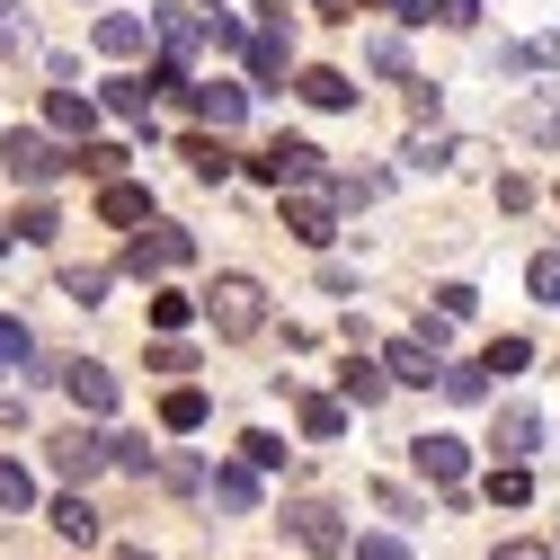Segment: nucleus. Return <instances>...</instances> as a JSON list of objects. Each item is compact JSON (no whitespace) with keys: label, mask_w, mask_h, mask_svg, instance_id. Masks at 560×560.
<instances>
[{"label":"nucleus","mask_w":560,"mask_h":560,"mask_svg":"<svg viewBox=\"0 0 560 560\" xmlns=\"http://www.w3.org/2000/svg\"><path fill=\"white\" fill-rule=\"evenodd\" d=\"M205 320H214V338H232V347L258 338V329H267V285H258V276H241V267L214 276V294H205Z\"/></svg>","instance_id":"nucleus-1"},{"label":"nucleus","mask_w":560,"mask_h":560,"mask_svg":"<svg viewBox=\"0 0 560 560\" xmlns=\"http://www.w3.org/2000/svg\"><path fill=\"white\" fill-rule=\"evenodd\" d=\"M276 205H285V232H294L303 249H329V232H338V187H329V178L276 187Z\"/></svg>","instance_id":"nucleus-2"},{"label":"nucleus","mask_w":560,"mask_h":560,"mask_svg":"<svg viewBox=\"0 0 560 560\" xmlns=\"http://www.w3.org/2000/svg\"><path fill=\"white\" fill-rule=\"evenodd\" d=\"M0 170H10L19 187H54L62 170H72V152H62L54 133H36V125H19V133H0Z\"/></svg>","instance_id":"nucleus-3"},{"label":"nucleus","mask_w":560,"mask_h":560,"mask_svg":"<svg viewBox=\"0 0 560 560\" xmlns=\"http://www.w3.org/2000/svg\"><path fill=\"white\" fill-rule=\"evenodd\" d=\"M152 45H161L170 72H196V54L214 45V19H205V10H161L152 19Z\"/></svg>","instance_id":"nucleus-4"},{"label":"nucleus","mask_w":560,"mask_h":560,"mask_svg":"<svg viewBox=\"0 0 560 560\" xmlns=\"http://www.w3.org/2000/svg\"><path fill=\"white\" fill-rule=\"evenodd\" d=\"M187 258H196V241H187L178 223H152V232L125 241V276H178Z\"/></svg>","instance_id":"nucleus-5"},{"label":"nucleus","mask_w":560,"mask_h":560,"mask_svg":"<svg viewBox=\"0 0 560 560\" xmlns=\"http://www.w3.org/2000/svg\"><path fill=\"white\" fill-rule=\"evenodd\" d=\"M249 178H267V187H294V178H320V152L303 143V133H276V143L249 161Z\"/></svg>","instance_id":"nucleus-6"},{"label":"nucleus","mask_w":560,"mask_h":560,"mask_svg":"<svg viewBox=\"0 0 560 560\" xmlns=\"http://www.w3.org/2000/svg\"><path fill=\"white\" fill-rule=\"evenodd\" d=\"M187 116L214 125V133H232V125L249 116V90H241V81H187Z\"/></svg>","instance_id":"nucleus-7"},{"label":"nucleus","mask_w":560,"mask_h":560,"mask_svg":"<svg viewBox=\"0 0 560 560\" xmlns=\"http://www.w3.org/2000/svg\"><path fill=\"white\" fill-rule=\"evenodd\" d=\"M285 525H294V542L312 551V560H329V551H347L357 534L338 525V508H320V499H303V508H285Z\"/></svg>","instance_id":"nucleus-8"},{"label":"nucleus","mask_w":560,"mask_h":560,"mask_svg":"<svg viewBox=\"0 0 560 560\" xmlns=\"http://www.w3.org/2000/svg\"><path fill=\"white\" fill-rule=\"evenodd\" d=\"M489 445H499V463H534V454H542V409L508 400V409H499V428H489Z\"/></svg>","instance_id":"nucleus-9"},{"label":"nucleus","mask_w":560,"mask_h":560,"mask_svg":"<svg viewBox=\"0 0 560 560\" xmlns=\"http://www.w3.org/2000/svg\"><path fill=\"white\" fill-rule=\"evenodd\" d=\"M45 463H54L62 480H72V489H81L90 471H107V436H90V428H62V436L45 445Z\"/></svg>","instance_id":"nucleus-10"},{"label":"nucleus","mask_w":560,"mask_h":560,"mask_svg":"<svg viewBox=\"0 0 560 560\" xmlns=\"http://www.w3.org/2000/svg\"><path fill=\"white\" fill-rule=\"evenodd\" d=\"M418 471H428L445 499H463V480H471V445H463V436H418Z\"/></svg>","instance_id":"nucleus-11"},{"label":"nucleus","mask_w":560,"mask_h":560,"mask_svg":"<svg viewBox=\"0 0 560 560\" xmlns=\"http://www.w3.org/2000/svg\"><path fill=\"white\" fill-rule=\"evenodd\" d=\"M383 374H392V383H418V392H428V383L445 374V347H428V338H392V347H383Z\"/></svg>","instance_id":"nucleus-12"},{"label":"nucleus","mask_w":560,"mask_h":560,"mask_svg":"<svg viewBox=\"0 0 560 560\" xmlns=\"http://www.w3.org/2000/svg\"><path fill=\"white\" fill-rule=\"evenodd\" d=\"M62 392H72L90 418H107V409H116V374H107L98 357H72V365H62Z\"/></svg>","instance_id":"nucleus-13"},{"label":"nucleus","mask_w":560,"mask_h":560,"mask_svg":"<svg viewBox=\"0 0 560 560\" xmlns=\"http://www.w3.org/2000/svg\"><path fill=\"white\" fill-rule=\"evenodd\" d=\"M45 525H54L62 542H72V551H90V542H98V508L81 499V489H62V499L45 508Z\"/></svg>","instance_id":"nucleus-14"},{"label":"nucleus","mask_w":560,"mask_h":560,"mask_svg":"<svg viewBox=\"0 0 560 560\" xmlns=\"http://www.w3.org/2000/svg\"><path fill=\"white\" fill-rule=\"evenodd\" d=\"M241 54H249V81H258V90H267V81H285V62H294L285 27H258V36H241Z\"/></svg>","instance_id":"nucleus-15"},{"label":"nucleus","mask_w":560,"mask_h":560,"mask_svg":"<svg viewBox=\"0 0 560 560\" xmlns=\"http://www.w3.org/2000/svg\"><path fill=\"white\" fill-rule=\"evenodd\" d=\"M383 392H392V374H383L374 357H347V365H338V400H347V409H374Z\"/></svg>","instance_id":"nucleus-16"},{"label":"nucleus","mask_w":560,"mask_h":560,"mask_svg":"<svg viewBox=\"0 0 560 560\" xmlns=\"http://www.w3.org/2000/svg\"><path fill=\"white\" fill-rule=\"evenodd\" d=\"M98 214H107V223H152V187H133V178H98Z\"/></svg>","instance_id":"nucleus-17"},{"label":"nucleus","mask_w":560,"mask_h":560,"mask_svg":"<svg viewBox=\"0 0 560 560\" xmlns=\"http://www.w3.org/2000/svg\"><path fill=\"white\" fill-rule=\"evenodd\" d=\"M303 98H312L320 116H347V107H357V81L329 72V62H312V72H303Z\"/></svg>","instance_id":"nucleus-18"},{"label":"nucleus","mask_w":560,"mask_h":560,"mask_svg":"<svg viewBox=\"0 0 560 560\" xmlns=\"http://www.w3.org/2000/svg\"><path fill=\"white\" fill-rule=\"evenodd\" d=\"M45 125H54V133H72V143H81V133L98 125V98H81V90H54V98H45Z\"/></svg>","instance_id":"nucleus-19"},{"label":"nucleus","mask_w":560,"mask_h":560,"mask_svg":"<svg viewBox=\"0 0 560 560\" xmlns=\"http://www.w3.org/2000/svg\"><path fill=\"white\" fill-rule=\"evenodd\" d=\"M294 418H303V436H312V445L347 436V400H329V392H303V409H294Z\"/></svg>","instance_id":"nucleus-20"},{"label":"nucleus","mask_w":560,"mask_h":560,"mask_svg":"<svg viewBox=\"0 0 560 560\" xmlns=\"http://www.w3.org/2000/svg\"><path fill=\"white\" fill-rule=\"evenodd\" d=\"M98 54H116V62L152 54V19H98Z\"/></svg>","instance_id":"nucleus-21"},{"label":"nucleus","mask_w":560,"mask_h":560,"mask_svg":"<svg viewBox=\"0 0 560 560\" xmlns=\"http://www.w3.org/2000/svg\"><path fill=\"white\" fill-rule=\"evenodd\" d=\"M205 489H214V499H223L232 516H249V508H258V471H249V463H223V471L205 480Z\"/></svg>","instance_id":"nucleus-22"},{"label":"nucleus","mask_w":560,"mask_h":560,"mask_svg":"<svg viewBox=\"0 0 560 560\" xmlns=\"http://www.w3.org/2000/svg\"><path fill=\"white\" fill-rule=\"evenodd\" d=\"M161 428H170V436H196V428H205V392H196V383H178V392L161 400Z\"/></svg>","instance_id":"nucleus-23"},{"label":"nucleus","mask_w":560,"mask_h":560,"mask_svg":"<svg viewBox=\"0 0 560 560\" xmlns=\"http://www.w3.org/2000/svg\"><path fill=\"white\" fill-rule=\"evenodd\" d=\"M489 499H499V508H525V499H534V471H525V463H499V471H489Z\"/></svg>","instance_id":"nucleus-24"},{"label":"nucleus","mask_w":560,"mask_h":560,"mask_svg":"<svg viewBox=\"0 0 560 560\" xmlns=\"http://www.w3.org/2000/svg\"><path fill=\"white\" fill-rule=\"evenodd\" d=\"M187 320H196V303H187L178 285H161V294H152V329H161V338H178Z\"/></svg>","instance_id":"nucleus-25"},{"label":"nucleus","mask_w":560,"mask_h":560,"mask_svg":"<svg viewBox=\"0 0 560 560\" xmlns=\"http://www.w3.org/2000/svg\"><path fill=\"white\" fill-rule=\"evenodd\" d=\"M525 365H534L525 338H489V357H480V374H525Z\"/></svg>","instance_id":"nucleus-26"},{"label":"nucleus","mask_w":560,"mask_h":560,"mask_svg":"<svg viewBox=\"0 0 560 560\" xmlns=\"http://www.w3.org/2000/svg\"><path fill=\"white\" fill-rule=\"evenodd\" d=\"M0 508H10V516H27V508H36V480H27V463H0Z\"/></svg>","instance_id":"nucleus-27"},{"label":"nucleus","mask_w":560,"mask_h":560,"mask_svg":"<svg viewBox=\"0 0 560 560\" xmlns=\"http://www.w3.org/2000/svg\"><path fill=\"white\" fill-rule=\"evenodd\" d=\"M436 392H445V400H463V409H471V400H489L480 365H445V374H436Z\"/></svg>","instance_id":"nucleus-28"},{"label":"nucleus","mask_w":560,"mask_h":560,"mask_svg":"<svg viewBox=\"0 0 560 560\" xmlns=\"http://www.w3.org/2000/svg\"><path fill=\"white\" fill-rule=\"evenodd\" d=\"M525 285H534V303H551V312H560V249H542V258L525 267Z\"/></svg>","instance_id":"nucleus-29"},{"label":"nucleus","mask_w":560,"mask_h":560,"mask_svg":"<svg viewBox=\"0 0 560 560\" xmlns=\"http://www.w3.org/2000/svg\"><path fill=\"white\" fill-rule=\"evenodd\" d=\"M241 463H249V471H276V463H285V436H267V428H249V436H241Z\"/></svg>","instance_id":"nucleus-30"},{"label":"nucleus","mask_w":560,"mask_h":560,"mask_svg":"<svg viewBox=\"0 0 560 560\" xmlns=\"http://www.w3.org/2000/svg\"><path fill=\"white\" fill-rule=\"evenodd\" d=\"M72 170H81V178H116V170H125V152H116V143H81V152H72Z\"/></svg>","instance_id":"nucleus-31"},{"label":"nucleus","mask_w":560,"mask_h":560,"mask_svg":"<svg viewBox=\"0 0 560 560\" xmlns=\"http://www.w3.org/2000/svg\"><path fill=\"white\" fill-rule=\"evenodd\" d=\"M187 170H196V178H223V170H232V152L214 143V133H196V143H187Z\"/></svg>","instance_id":"nucleus-32"},{"label":"nucleus","mask_w":560,"mask_h":560,"mask_svg":"<svg viewBox=\"0 0 560 560\" xmlns=\"http://www.w3.org/2000/svg\"><path fill=\"white\" fill-rule=\"evenodd\" d=\"M0 54H27V10L19 0H0Z\"/></svg>","instance_id":"nucleus-33"},{"label":"nucleus","mask_w":560,"mask_h":560,"mask_svg":"<svg viewBox=\"0 0 560 560\" xmlns=\"http://www.w3.org/2000/svg\"><path fill=\"white\" fill-rule=\"evenodd\" d=\"M445 161H454L445 133H418V143H409V170H445Z\"/></svg>","instance_id":"nucleus-34"},{"label":"nucleus","mask_w":560,"mask_h":560,"mask_svg":"<svg viewBox=\"0 0 560 560\" xmlns=\"http://www.w3.org/2000/svg\"><path fill=\"white\" fill-rule=\"evenodd\" d=\"M62 294H72V303H98V294H107V267H72V276H62Z\"/></svg>","instance_id":"nucleus-35"},{"label":"nucleus","mask_w":560,"mask_h":560,"mask_svg":"<svg viewBox=\"0 0 560 560\" xmlns=\"http://www.w3.org/2000/svg\"><path fill=\"white\" fill-rule=\"evenodd\" d=\"M374 72H392V81H409V45H400V36H374Z\"/></svg>","instance_id":"nucleus-36"},{"label":"nucleus","mask_w":560,"mask_h":560,"mask_svg":"<svg viewBox=\"0 0 560 560\" xmlns=\"http://www.w3.org/2000/svg\"><path fill=\"white\" fill-rule=\"evenodd\" d=\"M107 463H116V471H152V445H133V436H107Z\"/></svg>","instance_id":"nucleus-37"},{"label":"nucleus","mask_w":560,"mask_h":560,"mask_svg":"<svg viewBox=\"0 0 560 560\" xmlns=\"http://www.w3.org/2000/svg\"><path fill=\"white\" fill-rule=\"evenodd\" d=\"M357 560H409L400 534H357Z\"/></svg>","instance_id":"nucleus-38"},{"label":"nucleus","mask_w":560,"mask_h":560,"mask_svg":"<svg viewBox=\"0 0 560 560\" xmlns=\"http://www.w3.org/2000/svg\"><path fill=\"white\" fill-rule=\"evenodd\" d=\"M10 232H19V241H54V205H27V214H19Z\"/></svg>","instance_id":"nucleus-39"},{"label":"nucleus","mask_w":560,"mask_h":560,"mask_svg":"<svg viewBox=\"0 0 560 560\" xmlns=\"http://www.w3.org/2000/svg\"><path fill=\"white\" fill-rule=\"evenodd\" d=\"M436 312H445V320H471V312H480V294H471V285H445V294H436Z\"/></svg>","instance_id":"nucleus-40"},{"label":"nucleus","mask_w":560,"mask_h":560,"mask_svg":"<svg viewBox=\"0 0 560 560\" xmlns=\"http://www.w3.org/2000/svg\"><path fill=\"white\" fill-rule=\"evenodd\" d=\"M436 27H480V0H436Z\"/></svg>","instance_id":"nucleus-41"},{"label":"nucleus","mask_w":560,"mask_h":560,"mask_svg":"<svg viewBox=\"0 0 560 560\" xmlns=\"http://www.w3.org/2000/svg\"><path fill=\"white\" fill-rule=\"evenodd\" d=\"M0 365H27V329L19 320H0Z\"/></svg>","instance_id":"nucleus-42"},{"label":"nucleus","mask_w":560,"mask_h":560,"mask_svg":"<svg viewBox=\"0 0 560 560\" xmlns=\"http://www.w3.org/2000/svg\"><path fill=\"white\" fill-rule=\"evenodd\" d=\"M489 560H560V551H551V542H499Z\"/></svg>","instance_id":"nucleus-43"},{"label":"nucleus","mask_w":560,"mask_h":560,"mask_svg":"<svg viewBox=\"0 0 560 560\" xmlns=\"http://www.w3.org/2000/svg\"><path fill=\"white\" fill-rule=\"evenodd\" d=\"M347 10H357V0H320V19H347Z\"/></svg>","instance_id":"nucleus-44"},{"label":"nucleus","mask_w":560,"mask_h":560,"mask_svg":"<svg viewBox=\"0 0 560 560\" xmlns=\"http://www.w3.org/2000/svg\"><path fill=\"white\" fill-rule=\"evenodd\" d=\"M116 560H152V551H143V542H125V551H116Z\"/></svg>","instance_id":"nucleus-45"},{"label":"nucleus","mask_w":560,"mask_h":560,"mask_svg":"<svg viewBox=\"0 0 560 560\" xmlns=\"http://www.w3.org/2000/svg\"><path fill=\"white\" fill-rule=\"evenodd\" d=\"M0 249H10V232H0Z\"/></svg>","instance_id":"nucleus-46"}]
</instances>
